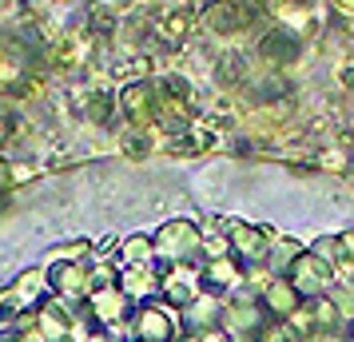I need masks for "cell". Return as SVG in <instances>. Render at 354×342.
<instances>
[{"instance_id":"obj_13","label":"cell","mask_w":354,"mask_h":342,"mask_svg":"<svg viewBox=\"0 0 354 342\" xmlns=\"http://www.w3.org/2000/svg\"><path fill=\"white\" fill-rule=\"evenodd\" d=\"M115 108H120V99H112L108 92H104V88H92V92H84V96H80V112H84V120H88V124H100V128H104V124L112 120Z\"/></svg>"},{"instance_id":"obj_10","label":"cell","mask_w":354,"mask_h":342,"mask_svg":"<svg viewBox=\"0 0 354 342\" xmlns=\"http://www.w3.org/2000/svg\"><path fill=\"white\" fill-rule=\"evenodd\" d=\"M131 330L140 342H171L176 339V323L163 307H140L131 314Z\"/></svg>"},{"instance_id":"obj_17","label":"cell","mask_w":354,"mask_h":342,"mask_svg":"<svg viewBox=\"0 0 354 342\" xmlns=\"http://www.w3.org/2000/svg\"><path fill=\"white\" fill-rule=\"evenodd\" d=\"M12 187H17V180H12V160L0 151V196H8Z\"/></svg>"},{"instance_id":"obj_19","label":"cell","mask_w":354,"mask_h":342,"mask_svg":"<svg viewBox=\"0 0 354 342\" xmlns=\"http://www.w3.org/2000/svg\"><path fill=\"white\" fill-rule=\"evenodd\" d=\"M335 8H338V12H351V17H354V0H335Z\"/></svg>"},{"instance_id":"obj_11","label":"cell","mask_w":354,"mask_h":342,"mask_svg":"<svg viewBox=\"0 0 354 342\" xmlns=\"http://www.w3.org/2000/svg\"><path fill=\"white\" fill-rule=\"evenodd\" d=\"M192 24H195V12L187 4H167L156 17V36H163L167 44H183L192 36Z\"/></svg>"},{"instance_id":"obj_15","label":"cell","mask_w":354,"mask_h":342,"mask_svg":"<svg viewBox=\"0 0 354 342\" xmlns=\"http://www.w3.org/2000/svg\"><path fill=\"white\" fill-rule=\"evenodd\" d=\"M48 263H88L92 259V243L88 239H72V243H56L48 247Z\"/></svg>"},{"instance_id":"obj_16","label":"cell","mask_w":354,"mask_h":342,"mask_svg":"<svg viewBox=\"0 0 354 342\" xmlns=\"http://www.w3.org/2000/svg\"><path fill=\"white\" fill-rule=\"evenodd\" d=\"M124 151H128V155H136V160H140V155H147V151H151V131L131 128L128 135H124Z\"/></svg>"},{"instance_id":"obj_7","label":"cell","mask_w":354,"mask_h":342,"mask_svg":"<svg viewBox=\"0 0 354 342\" xmlns=\"http://www.w3.org/2000/svg\"><path fill=\"white\" fill-rule=\"evenodd\" d=\"M36 330L44 334V342H72V334H76V314H72V303H64V298H56V294H48L40 307H36Z\"/></svg>"},{"instance_id":"obj_2","label":"cell","mask_w":354,"mask_h":342,"mask_svg":"<svg viewBox=\"0 0 354 342\" xmlns=\"http://www.w3.org/2000/svg\"><path fill=\"white\" fill-rule=\"evenodd\" d=\"M263 17H267L263 0H207V4H203V24H207L215 36L251 32Z\"/></svg>"},{"instance_id":"obj_5","label":"cell","mask_w":354,"mask_h":342,"mask_svg":"<svg viewBox=\"0 0 354 342\" xmlns=\"http://www.w3.org/2000/svg\"><path fill=\"white\" fill-rule=\"evenodd\" d=\"M0 294H4V303H8V310H12V319L32 314V310L52 294L48 291V271H44V267H28L24 275H17Z\"/></svg>"},{"instance_id":"obj_12","label":"cell","mask_w":354,"mask_h":342,"mask_svg":"<svg viewBox=\"0 0 354 342\" xmlns=\"http://www.w3.org/2000/svg\"><path fill=\"white\" fill-rule=\"evenodd\" d=\"M120 291L128 294V298H147V294L163 291V275L151 267V263L124 267V271H120Z\"/></svg>"},{"instance_id":"obj_20","label":"cell","mask_w":354,"mask_h":342,"mask_svg":"<svg viewBox=\"0 0 354 342\" xmlns=\"http://www.w3.org/2000/svg\"><path fill=\"white\" fill-rule=\"evenodd\" d=\"M88 342H112V339H108V334H92Z\"/></svg>"},{"instance_id":"obj_9","label":"cell","mask_w":354,"mask_h":342,"mask_svg":"<svg viewBox=\"0 0 354 342\" xmlns=\"http://www.w3.org/2000/svg\"><path fill=\"white\" fill-rule=\"evenodd\" d=\"M259 56L271 60L274 68H287L303 56V36L295 32V28H271V32L259 40Z\"/></svg>"},{"instance_id":"obj_18","label":"cell","mask_w":354,"mask_h":342,"mask_svg":"<svg viewBox=\"0 0 354 342\" xmlns=\"http://www.w3.org/2000/svg\"><path fill=\"white\" fill-rule=\"evenodd\" d=\"M96 8H104V12H115V8H124V0H92Z\"/></svg>"},{"instance_id":"obj_8","label":"cell","mask_w":354,"mask_h":342,"mask_svg":"<svg viewBox=\"0 0 354 342\" xmlns=\"http://www.w3.org/2000/svg\"><path fill=\"white\" fill-rule=\"evenodd\" d=\"M84 310L92 314V323L100 326V330H112V326L128 323L131 314V298L120 287H108V291H92L88 294V303H84Z\"/></svg>"},{"instance_id":"obj_21","label":"cell","mask_w":354,"mask_h":342,"mask_svg":"<svg viewBox=\"0 0 354 342\" xmlns=\"http://www.w3.org/2000/svg\"><path fill=\"white\" fill-rule=\"evenodd\" d=\"M0 108H4V96H0Z\"/></svg>"},{"instance_id":"obj_3","label":"cell","mask_w":354,"mask_h":342,"mask_svg":"<svg viewBox=\"0 0 354 342\" xmlns=\"http://www.w3.org/2000/svg\"><path fill=\"white\" fill-rule=\"evenodd\" d=\"M120 112L128 120V128L140 131H156V120H160V96H156V84L151 80H131L120 88Z\"/></svg>"},{"instance_id":"obj_1","label":"cell","mask_w":354,"mask_h":342,"mask_svg":"<svg viewBox=\"0 0 354 342\" xmlns=\"http://www.w3.org/2000/svg\"><path fill=\"white\" fill-rule=\"evenodd\" d=\"M48 76V44L36 28H0V96L36 99Z\"/></svg>"},{"instance_id":"obj_14","label":"cell","mask_w":354,"mask_h":342,"mask_svg":"<svg viewBox=\"0 0 354 342\" xmlns=\"http://www.w3.org/2000/svg\"><path fill=\"white\" fill-rule=\"evenodd\" d=\"M120 255H124V267L151 263V255H156V239H151V235H128V239L120 243Z\"/></svg>"},{"instance_id":"obj_4","label":"cell","mask_w":354,"mask_h":342,"mask_svg":"<svg viewBox=\"0 0 354 342\" xmlns=\"http://www.w3.org/2000/svg\"><path fill=\"white\" fill-rule=\"evenodd\" d=\"M199 247H203V235L187 219H171V223H163L156 231V255H163V263H171V267L176 263H192Z\"/></svg>"},{"instance_id":"obj_6","label":"cell","mask_w":354,"mask_h":342,"mask_svg":"<svg viewBox=\"0 0 354 342\" xmlns=\"http://www.w3.org/2000/svg\"><path fill=\"white\" fill-rule=\"evenodd\" d=\"M48 291L64 303H88L92 294V278H88V263H48Z\"/></svg>"}]
</instances>
